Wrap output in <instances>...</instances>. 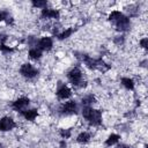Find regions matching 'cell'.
Segmentation results:
<instances>
[{"instance_id": "1", "label": "cell", "mask_w": 148, "mask_h": 148, "mask_svg": "<svg viewBox=\"0 0 148 148\" xmlns=\"http://www.w3.org/2000/svg\"><path fill=\"white\" fill-rule=\"evenodd\" d=\"M83 119L92 126H99L102 124V111L91 106H83L81 110Z\"/></svg>"}, {"instance_id": "19", "label": "cell", "mask_w": 148, "mask_h": 148, "mask_svg": "<svg viewBox=\"0 0 148 148\" xmlns=\"http://www.w3.org/2000/svg\"><path fill=\"white\" fill-rule=\"evenodd\" d=\"M31 3H32V6L35 8L44 9L45 7H47V1H45V0H34Z\"/></svg>"}, {"instance_id": "6", "label": "cell", "mask_w": 148, "mask_h": 148, "mask_svg": "<svg viewBox=\"0 0 148 148\" xmlns=\"http://www.w3.org/2000/svg\"><path fill=\"white\" fill-rule=\"evenodd\" d=\"M15 127H16V123L12 117L5 116L0 118V132H9Z\"/></svg>"}, {"instance_id": "13", "label": "cell", "mask_w": 148, "mask_h": 148, "mask_svg": "<svg viewBox=\"0 0 148 148\" xmlns=\"http://www.w3.org/2000/svg\"><path fill=\"white\" fill-rule=\"evenodd\" d=\"M42 56H43V52L36 46L30 47L29 51H28V57L30 59H32V60H39L42 58Z\"/></svg>"}, {"instance_id": "10", "label": "cell", "mask_w": 148, "mask_h": 148, "mask_svg": "<svg viewBox=\"0 0 148 148\" xmlns=\"http://www.w3.org/2000/svg\"><path fill=\"white\" fill-rule=\"evenodd\" d=\"M114 25H116V28H117V30H118V31H121V32L127 31V30L130 29V27H131L130 17H128V16H126V15H124L120 20H118V21L114 23Z\"/></svg>"}, {"instance_id": "7", "label": "cell", "mask_w": 148, "mask_h": 148, "mask_svg": "<svg viewBox=\"0 0 148 148\" xmlns=\"http://www.w3.org/2000/svg\"><path fill=\"white\" fill-rule=\"evenodd\" d=\"M36 47H38L42 52L43 51H51L52 47H53V39L51 37H42L39 39H37V43H36Z\"/></svg>"}, {"instance_id": "8", "label": "cell", "mask_w": 148, "mask_h": 148, "mask_svg": "<svg viewBox=\"0 0 148 148\" xmlns=\"http://www.w3.org/2000/svg\"><path fill=\"white\" fill-rule=\"evenodd\" d=\"M40 17L43 20H58L60 17V12L59 9H56V8L45 7L40 12Z\"/></svg>"}, {"instance_id": "21", "label": "cell", "mask_w": 148, "mask_h": 148, "mask_svg": "<svg viewBox=\"0 0 148 148\" xmlns=\"http://www.w3.org/2000/svg\"><path fill=\"white\" fill-rule=\"evenodd\" d=\"M0 51L2 53H12V52H14V47L13 46H8L6 44H0Z\"/></svg>"}, {"instance_id": "14", "label": "cell", "mask_w": 148, "mask_h": 148, "mask_svg": "<svg viewBox=\"0 0 148 148\" xmlns=\"http://www.w3.org/2000/svg\"><path fill=\"white\" fill-rule=\"evenodd\" d=\"M120 83H121V86H123L125 89H127V90H133L134 87H135V82H134V80H133L132 77H128V76L121 77Z\"/></svg>"}, {"instance_id": "23", "label": "cell", "mask_w": 148, "mask_h": 148, "mask_svg": "<svg viewBox=\"0 0 148 148\" xmlns=\"http://www.w3.org/2000/svg\"><path fill=\"white\" fill-rule=\"evenodd\" d=\"M9 16L10 15L7 10H0V22H5Z\"/></svg>"}, {"instance_id": "22", "label": "cell", "mask_w": 148, "mask_h": 148, "mask_svg": "<svg viewBox=\"0 0 148 148\" xmlns=\"http://www.w3.org/2000/svg\"><path fill=\"white\" fill-rule=\"evenodd\" d=\"M139 45H140V47H141V49L147 50V47H148V38H147V37L141 38V39L139 40Z\"/></svg>"}, {"instance_id": "3", "label": "cell", "mask_w": 148, "mask_h": 148, "mask_svg": "<svg viewBox=\"0 0 148 148\" xmlns=\"http://www.w3.org/2000/svg\"><path fill=\"white\" fill-rule=\"evenodd\" d=\"M38 69L30 62H24L23 65H21L20 67V74L24 77V79H28V80H31V79H35L37 75H38Z\"/></svg>"}, {"instance_id": "11", "label": "cell", "mask_w": 148, "mask_h": 148, "mask_svg": "<svg viewBox=\"0 0 148 148\" xmlns=\"http://www.w3.org/2000/svg\"><path fill=\"white\" fill-rule=\"evenodd\" d=\"M20 114L24 118V120L34 121V120L38 117V110H37V109H35V108H32V109H25V110H24V111H22Z\"/></svg>"}, {"instance_id": "25", "label": "cell", "mask_w": 148, "mask_h": 148, "mask_svg": "<svg viewBox=\"0 0 148 148\" xmlns=\"http://www.w3.org/2000/svg\"><path fill=\"white\" fill-rule=\"evenodd\" d=\"M117 148H131V146L126 143H120V145H117Z\"/></svg>"}, {"instance_id": "24", "label": "cell", "mask_w": 148, "mask_h": 148, "mask_svg": "<svg viewBox=\"0 0 148 148\" xmlns=\"http://www.w3.org/2000/svg\"><path fill=\"white\" fill-rule=\"evenodd\" d=\"M7 39H8L7 35H5V34H0V44H5V43L7 42Z\"/></svg>"}, {"instance_id": "18", "label": "cell", "mask_w": 148, "mask_h": 148, "mask_svg": "<svg viewBox=\"0 0 148 148\" xmlns=\"http://www.w3.org/2000/svg\"><path fill=\"white\" fill-rule=\"evenodd\" d=\"M73 32H74V29H72V28H67V29L62 30L61 32H59V34L57 35V38H58L59 40H64V39L71 37Z\"/></svg>"}, {"instance_id": "17", "label": "cell", "mask_w": 148, "mask_h": 148, "mask_svg": "<svg viewBox=\"0 0 148 148\" xmlns=\"http://www.w3.org/2000/svg\"><path fill=\"white\" fill-rule=\"evenodd\" d=\"M123 16H124V14H123L120 10H117V9H116V10H111V13L109 14L108 18H109L110 22H112V23L114 24V23H116L118 20H120Z\"/></svg>"}, {"instance_id": "2", "label": "cell", "mask_w": 148, "mask_h": 148, "mask_svg": "<svg viewBox=\"0 0 148 148\" xmlns=\"http://www.w3.org/2000/svg\"><path fill=\"white\" fill-rule=\"evenodd\" d=\"M67 79L71 84L77 89H82L87 87L86 80H83V73L79 67H73L67 72Z\"/></svg>"}, {"instance_id": "15", "label": "cell", "mask_w": 148, "mask_h": 148, "mask_svg": "<svg viewBox=\"0 0 148 148\" xmlns=\"http://www.w3.org/2000/svg\"><path fill=\"white\" fill-rule=\"evenodd\" d=\"M97 101H96V96L92 95V94H88L86 96H83L81 98V103L83 106H91L92 104H95Z\"/></svg>"}, {"instance_id": "4", "label": "cell", "mask_w": 148, "mask_h": 148, "mask_svg": "<svg viewBox=\"0 0 148 148\" xmlns=\"http://www.w3.org/2000/svg\"><path fill=\"white\" fill-rule=\"evenodd\" d=\"M59 111L61 114H65V116H71V114H74L76 113L77 111V104L75 101H67V102H64L60 108H59Z\"/></svg>"}, {"instance_id": "5", "label": "cell", "mask_w": 148, "mask_h": 148, "mask_svg": "<svg viewBox=\"0 0 148 148\" xmlns=\"http://www.w3.org/2000/svg\"><path fill=\"white\" fill-rule=\"evenodd\" d=\"M29 104H30V99H29L28 97L22 96V97L16 98V99L12 103V108H13V110H14V111H16V112H20V113H21L22 111H24L25 109H28Z\"/></svg>"}, {"instance_id": "9", "label": "cell", "mask_w": 148, "mask_h": 148, "mask_svg": "<svg viewBox=\"0 0 148 148\" xmlns=\"http://www.w3.org/2000/svg\"><path fill=\"white\" fill-rule=\"evenodd\" d=\"M56 95H57L58 99L66 101L72 96V89L66 84H61L60 87H58V89L56 91Z\"/></svg>"}, {"instance_id": "16", "label": "cell", "mask_w": 148, "mask_h": 148, "mask_svg": "<svg viewBox=\"0 0 148 148\" xmlns=\"http://www.w3.org/2000/svg\"><path fill=\"white\" fill-rule=\"evenodd\" d=\"M119 140H120V135L119 134H116V133H111L109 136H108V139L105 140V146H108V147H111V146H114V145H118V142H119Z\"/></svg>"}, {"instance_id": "12", "label": "cell", "mask_w": 148, "mask_h": 148, "mask_svg": "<svg viewBox=\"0 0 148 148\" xmlns=\"http://www.w3.org/2000/svg\"><path fill=\"white\" fill-rule=\"evenodd\" d=\"M91 140V134L87 131H83V132H80L76 136V142L77 143H81V145H86L88 142H90Z\"/></svg>"}, {"instance_id": "20", "label": "cell", "mask_w": 148, "mask_h": 148, "mask_svg": "<svg viewBox=\"0 0 148 148\" xmlns=\"http://www.w3.org/2000/svg\"><path fill=\"white\" fill-rule=\"evenodd\" d=\"M59 134H60V136L65 140V139L71 138L72 132H71V130H69V128H61V130H60V132H59Z\"/></svg>"}]
</instances>
